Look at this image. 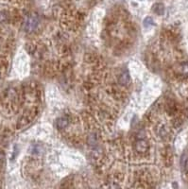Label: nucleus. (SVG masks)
<instances>
[{
    "label": "nucleus",
    "mask_w": 188,
    "mask_h": 189,
    "mask_svg": "<svg viewBox=\"0 0 188 189\" xmlns=\"http://www.w3.org/2000/svg\"><path fill=\"white\" fill-rule=\"evenodd\" d=\"M40 24V19L37 14L32 13L28 15L24 20V29L26 32L34 31Z\"/></svg>",
    "instance_id": "obj_1"
},
{
    "label": "nucleus",
    "mask_w": 188,
    "mask_h": 189,
    "mask_svg": "<svg viewBox=\"0 0 188 189\" xmlns=\"http://www.w3.org/2000/svg\"><path fill=\"white\" fill-rule=\"evenodd\" d=\"M135 150L137 152L139 153H144L147 150V143L143 140V139H140L138 140L136 143H135Z\"/></svg>",
    "instance_id": "obj_2"
},
{
    "label": "nucleus",
    "mask_w": 188,
    "mask_h": 189,
    "mask_svg": "<svg viewBox=\"0 0 188 189\" xmlns=\"http://www.w3.org/2000/svg\"><path fill=\"white\" fill-rule=\"evenodd\" d=\"M68 123H69V120L67 117H65V116L60 117L57 121V128L59 130H63L65 127H67Z\"/></svg>",
    "instance_id": "obj_3"
},
{
    "label": "nucleus",
    "mask_w": 188,
    "mask_h": 189,
    "mask_svg": "<svg viewBox=\"0 0 188 189\" xmlns=\"http://www.w3.org/2000/svg\"><path fill=\"white\" fill-rule=\"evenodd\" d=\"M130 79H131V77H130V74L128 71H124L121 75H120V78H119V82L123 84V85H126L130 82Z\"/></svg>",
    "instance_id": "obj_4"
},
{
    "label": "nucleus",
    "mask_w": 188,
    "mask_h": 189,
    "mask_svg": "<svg viewBox=\"0 0 188 189\" xmlns=\"http://www.w3.org/2000/svg\"><path fill=\"white\" fill-rule=\"evenodd\" d=\"M154 11H155L157 14L159 15H162L164 11H165V7L163 4H161V3H158L156 5H154Z\"/></svg>",
    "instance_id": "obj_5"
},
{
    "label": "nucleus",
    "mask_w": 188,
    "mask_h": 189,
    "mask_svg": "<svg viewBox=\"0 0 188 189\" xmlns=\"http://www.w3.org/2000/svg\"><path fill=\"white\" fill-rule=\"evenodd\" d=\"M182 166L184 169L188 168V155L187 154H184L182 158Z\"/></svg>",
    "instance_id": "obj_6"
},
{
    "label": "nucleus",
    "mask_w": 188,
    "mask_h": 189,
    "mask_svg": "<svg viewBox=\"0 0 188 189\" xmlns=\"http://www.w3.org/2000/svg\"><path fill=\"white\" fill-rule=\"evenodd\" d=\"M7 19H8L7 13L4 11H0V23H3V22L7 21Z\"/></svg>",
    "instance_id": "obj_7"
},
{
    "label": "nucleus",
    "mask_w": 188,
    "mask_h": 189,
    "mask_svg": "<svg viewBox=\"0 0 188 189\" xmlns=\"http://www.w3.org/2000/svg\"><path fill=\"white\" fill-rule=\"evenodd\" d=\"M144 25L146 26H150V25H153V19L151 17H146L145 20H144Z\"/></svg>",
    "instance_id": "obj_8"
}]
</instances>
